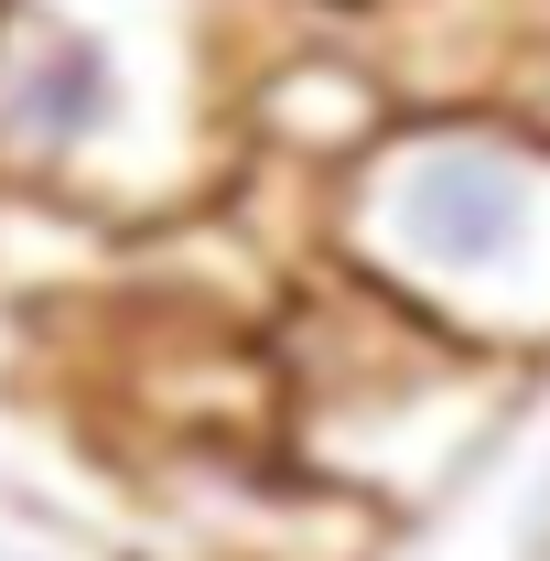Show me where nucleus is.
<instances>
[{"label":"nucleus","mask_w":550,"mask_h":561,"mask_svg":"<svg viewBox=\"0 0 550 561\" xmlns=\"http://www.w3.org/2000/svg\"><path fill=\"white\" fill-rule=\"evenodd\" d=\"M0 561H151L140 540H119L108 518H87L66 496H33L0 476Z\"/></svg>","instance_id":"4"},{"label":"nucleus","mask_w":550,"mask_h":561,"mask_svg":"<svg viewBox=\"0 0 550 561\" xmlns=\"http://www.w3.org/2000/svg\"><path fill=\"white\" fill-rule=\"evenodd\" d=\"M518 400V367L432 335L421 313L356 291L345 271H291L271 324V454L335 507H421L443 496Z\"/></svg>","instance_id":"3"},{"label":"nucleus","mask_w":550,"mask_h":561,"mask_svg":"<svg viewBox=\"0 0 550 561\" xmlns=\"http://www.w3.org/2000/svg\"><path fill=\"white\" fill-rule=\"evenodd\" d=\"M291 11H313V22H356V11H378V0H291Z\"/></svg>","instance_id":"5"},{"label":"nucleus","mask_w":550,"mask_h":561,"mask_svg":"<svg viewBox=\"0 0 550 561\" xmlns=\"http://www.w3.org/2000/svg\"><path fill=\"white\" fill-rule=\"evenodd\" d=\"M291 0H0V206L140 249L249 184Z\"/></svg>","instance_id":"1"},{"label":"nucleus","mask_w":550,"mask_h":561,"mask_svg":"<svg viewBox=\"0 0 550 561\" xmlns=\"http://www.w3.org/2000/svg\"><path fill=\"white\" fill-rule=\"evenodd\" d=\"M313 249L432 335L529 367L550 346V130L389 119L313 195Z\"/></svg>","instance_id":"2"}]
</instances>
